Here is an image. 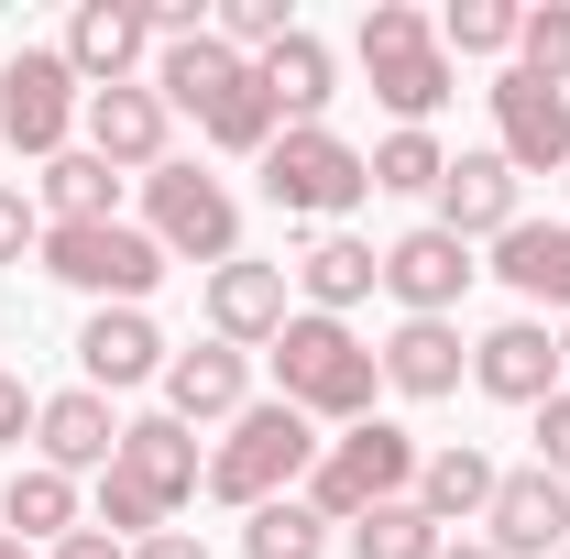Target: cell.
Wrapping results in <instances>:
<instances>
[{
    "label": "cell",
    "instance_id": "obj_1",
    "mask_svg": "<svg viewBox=\"0 0 570 559\" xmlns=\"http://www.w3.org/2000/svg\"><path fill=\"white\" fill-rule=\"evenodd\" d=\"M275 395L296 406V418H318V428H362L373 395H384V362H373V341H362L352 318L296 307V318L275 330Z\"/></svg>",
    "mask_w": 570,
    "mask_h": 559
},
{
    "label": "cell",
    "instance_id": "obj_2",
    "mask_svg": "<svg viewBox=\"0 0 570 559\" xmlns=\"http://www.w3.org/2000/svg\"><path fill=\"white\" fill-rule=\"evenodd\" d=\"M318 418H296L285 395H253L242 418L219 428V450H209V493L219 504H285V493H307V472H318Z\"/></svg>",
    "mask_w": 570,
    "mask_h": 559
},
{
    "label": "cell",
    "instance_id": "obj_3",
    "mask_svg": "<svg viewBox=\"0 0 570 559\" xmlns=\"http://www.w3.org/2000/svg\"><path fill=\"white\" fill-rule=\"evenodd\" d=\"M362 77H373V99L395 110V133H428L439 121V99H450V45H439V11H417V0H373L352 33Z\"/></svg>",
    "mask_w": 570,
    "mask_h": 559
},
{
    "label": "cell",
    "instance_id": "obj_4",
    "mask_svg": "<svg viewBox=\"0 0 570 559\" xmlns=\"http://www.w3.org/2000/svg\"><path fill=\"white\" fill-rule=\"evenodd\" d=\"M417 428H395V418H362L341 428L330 450H318V472H307V504L330 516V527H352V516H373V504H406L417 493Z\"/></svg>",
    "mask_w": 570,
    "mask_h": 559
},
{
    "label": "cell",
    "instance_id": "obj_5",
    "mask_svg": "<svg viewBox=\"0 0 570 559\" xmlns=\"http://www.w3.org/2000/svg\"><path fill=\"white\" fill-rule=\"evenodd\" d=\"M264 198H275L285 219H307V231H341V219L373 198V165H362V143H341L330 121H296V133H275V154H264Z\"/></svg>",
    "mask_w": 570,
    "mask_h": 559
},
{
    "label": "cell",
    "instance_id": "obj_6",
    "mask_svg": "<svg viewBox=\"0 0 570 559\" xmlns=\"http://www.w3.org/2000/svg\"><path fill=\"white\" fill-rule=\"evenodd\" d=\"M142 231L165 242V264H242V198L219 187L209 165H187V154H165L154 176H142Z\"/></svg>",
    "mask_w": 570,
    "mask_h": 559
},
{
    "label": "cell",
    "instance_id": "obj_7",
    "mask_svg": "<svg viewBox=\"0 0 570 559\" xmlns=\"http://www.w3.org/2000/svg\"><path fill=\"white\" fill-rule=\"evenodd\" d=\"M33 264L56 285H77L88 307H142V296L165 285V242H154L142 219H77V231H45Z\"/></svg>",
    "mask_w": 570,
    "mask_h": 559
},
{
    "label": "cell",
    "instance_id": "obj_8",
    "mask_svg": "<svg viewBox=\"0 0 570 559\" xmlns=\"http://www.w3.org/2000/svg\"><path fill=\"white\" fill-rule=\"evenodd\" d=\"M77 110H88V88L56 45H11L0 56V154H33V165H56L77 143Z\"/></svg>",
    "mask_w": 570,
    "mask_h": 559
},
{
    "label": "cell",
    "instance_id": "obj_9",
    "mask_svg": "<svg viewBox=\"0 0 570 559\" xmlns=\"http://www.w3.org/2000/svg\"><path fill=\"white\" fill-rule=\"evenodd\" d=\"M483 99H494V154L515 176H570V88H549L527 67H494Z\"/></svg>",
    "mask_w": 570,
    "mask_h": 559
},
{
    "label": "cell",
    "instance_id": "obj_10",
    "mask_svg": "<svg viewBox=\"0 0 570 559\" xmlns=\"http://www.w3.org/2000/svg\"><path fill=\"white\" fill-rule=\"evenodd\" d=\"M472 242H450L439 219H417V231H395L384 242V296L406 307V318H461V296H472Z\"/></svg>",
    "mask_w": 570,
    "mask_h": 559
},
{
    "label": "cell",
    "instance_id": "obj_11",
    "mask_svg": "<svg viewBox=\"0 0 570 559\" xmlns=\"http://www.w3.org/2000/svg\"><path fill=\"white\" fill-rule=\"evenodd\" d=\"M56 56L77 67V88H132L154 67V11L142 0H77L67 33H56Z\"/></svg>",
    "mask_w": 570,
    "mask_h": 559
},
{
    "label": "cell",
    "instance_id": "obj_12",
    "mask_svg": "<svg viewBox=\"0 0 570 559\" xmlns=\"http://www.w3.org/2000/svg\"><path fill=\"white\" fill-rule=\"evenodd\" d=\"M77 133H88V154H99L110 176H154L165 143H176V110L154 99V77H132V88H88Z\"/></svg>",
    "mask_w": 570,
    "mask_h": 559
},
{
    "label": "cell",
    "instance_id": "obj_13",
    "mask_svg": "<svg viewBox=\"0 0 570 559\" xmlns=\"http://www.w3.org/2000/svg\"><path fill=\"white\" fill-rule=\"evenodd\" d=\"M132 493H154L165 516H187L198 493H209V450H198V428H176L165 406L154 418H121V461H110Z\"/></svg>",
    "mask_w": 570,
    "mask_h": 559
},
{
    "label": "cell",
    "instance_id": "obj_14",
    "mask_svg": "<svg viewBox=\"0 0 570 559\" xmlns=\"http://www.w3.org/2000/svg\"><path fill=\"white\" fill-rule=\"evenodd\" d=\"M384 395H406V406H439V395H461V373H472V341H461V318H395L384 341Z\"/></svg>",
    "mask_w": 570,
    "mask_h": 559
},
{
    "label": "cell",
    "instance_id": "obj_15",
    "mask_svg": "<svg viewBox=\"0 0 570 559\" xmlns=\"http://www.w3.org/2000/svg\"><path fill=\"white\" fill-rule=\"evenodd\" d=\"M296 318V275L285 264H219L209 275V341H230V351H275V330Z\"/></svg>",
    "mask_w": 570,
    "mask_h": 559
},
{
    "label": "cell",
    "instance_id": "obj_16",
    "mask_svg": "<svg viewBox=\"0 0 570 559\" xmlns=\"http://www.w3.org/2000/svg\"><path fill=\"white\" fill-rule=\"evenodd\" d=\"M472 384L494 395V406H549L560 395V330L549 318H504L472 341Z\"/></svg>",
    "mask_w": 570,
    "mask_h": 559
},
{
    "label": "cell",
    "instance_id": "obj_17",
    "mask_svg": "<svg viewBox=\"0 0 570 559\" xmlns=\"http://www.w3.org/2000/svg\"><path fill=\"white\" fill-rule=\"evenodd\" d=\"M253 406V351L198 341V351H165V418L176 428H230Z\"/></svg>",
    "mask_w": 570,
    "mask_h": 559
},
{
    "label": "cell",
    "instance_id": "obj_18",
    "mask_svg": "<svg viewBox=\"0 0 570 559\" xmlns=\"http://www.w3.org/2000/svg\"><path fill=\"white\" fill-rule=\"evenodd\" d=\"M515 187H527V176H515V165H504L494 143H472V154H450V176H439V231H450V242H504V231H515Z\"/></svg>",
    "mask_w": 570,
    "mask_h": 559
},
{
    "label": "cell",
    "instance_id": "obj_19",
    "mask_svg": "<svg viewBox=\"0 0 570 559\" xmlns=\"http://www.w3.org/2000/svg\"><path fill=\"white\" fill-rule=\"evenodd\" d=\"M33 461L45 472H110L121 461V406L99 395V384H67V395H45V418H33Z\"/></svg>",
    "mask_w": 570,
    "mask_h": 559
},
{
    "label": "cell",
    "instance_id": "obj_20",
    "mask_svg": "<svg viewBox=\"0 0 570 559\" xmlns=\"http://www.w3.org/2000/svg\"><path fill=\"white\" fill-rule=\"evenodd\" d=\"M483 538H494L504 559H560V549H570V483H549L538 461H527V472H504L494 504H483Z\"/></svg>",
    "mask_w": 570,
    "mask_h": 559
},
{
    "label": "cell",
    "instance_id": "obj_21",
    "mask_svg": "<svg viewBox=\"0 0 570 559\" xmlns=\"http://www.w3.org/2000/svg\"><path fill=\"white\" fill-rule=\"evenodd\" d=\"M77 373H88L99 395L165 384V330H154L142 307H88V330H77Z\"/></svg>",
    "mask_w": 570,
    "mask_h": 559
},
{
    "label": "cell",
    "instance_id": "obj_22",
    "mask_svg": "<svg viewBox=\"0 0 570 559\" xmlns=\"http://www.w3.org/2000/svg\"><path fill=\"white\" fill-rule=\"evenodd\" d=\"M483 275H504L527 307H549V318L570 330V219H515V231L494 242Z\"/></svg>",
    "mask_w": 570,
    "mask_h": 559
},
{
    "label": "cell",
    "instance_id": "obj_23",
    "mask_svg": "<svg viewBox=\"0 0 570 559\" xmlns=\"http://www.w3.org/2000/svg\"><path fill=\"white\" fill-rule=\"evenodd\" d=\"M494 483H504V461L483 450V439H439V450L417 461V504H428V527H483Z\"/></svg>",
    "mask_w": 570,
    "mask_h": 559
},
{
    "label": "cell",
    "instance_id": "obj_24",
    "mask_svg": "<svg viewBox=\"0 0 570 559\" xmlns=\"http://www.w3.org/2000/svg\"><path fill=\"white\" fill-rule=\"evenodd\" d=\"M253 77H264V99H275V121L296 133V121H330V99H341V56L296 22L275 56H253Z\"/></svg>",
    "mask_w": 570,
    "mask_h": 559
},
{
    "label": "cell",
    "instance_id": "obj_25",
    "mask_svg": "<svg viewBox=\"0 0 570 559\" xmlns=\"http://www.w3.org/2000/svg\"><path fill=\"white\" fill-rule=\"evenodd\" d=\"M285 275H296V296H307L318 318H352L362 296L384 285V253H373L362 231H318V242H307V253H296Z\"/></svg>",
    "mask_w": 570,
    "mask_h": 559
},
{
    "label": "cell",
    "instance_id": "obj_26",
    "mask_svg": "<svg viewBox=\"0 0 570 559\" xmlns=\"http://www.w3.org/2000/svg\"><path fill=\"white\" fill-rule=\"evenodd\" d=\"M88 527V504H77L67 472H45V461H11V483H0V538H22V549H56Z\"/></svg>",
    "mask_w": 570,
    "mask_h": 559
},
{
    "label": "cell",
    "instance_id": "obj_27",
    "mask_svg": "<svg viewBox=\"0 0 570 559\" xmlns=\"http://www.w3.org/2000/svg\"><path fill=\"white\" fill-rule=\"evenodd\" d=\"M33 209H45V231H77V219H121V176H110L88 143H67V154L33 176Z\"/></svg>",
    "mask_w": 570,
    "mask_h": 559
},
{
    "label": "cell",
    "instance_id": "obj_28",
    "mask_svg": "<svg viewBox=\"0 0 570 559\" xmlns=\"http://www.w3.org/2000/svg\"><path fill=\"white\" fill-rule=\"evenodd\" d=\"M341 538H352V559H439V549H450V527H428L417 493H406V504H373V516H352Z\"/></svg>",
    "mask_w": 570,
    "mask_h": 559
},
{
    "label": "cell",
    "instance_id": "obj_29",
    "mask_svg": "<svg viewBox=\"0 0 570 559\" xmlns=\"http://www.w3.org/2000/svg\"><path fill=\"white\" fill-rule=\"evenodd\" d=\"M330 549V516L307 504V493H285V504H253L242 516V559H318Z\"/></svg>",
    "mask_w": 570,
    "mask_h": 559
},
{
    "label": "cell",
    "instance_id": "obj_30",
    "mask_svg": "<svg viewBox=\"0 0 570 559\" xmlns=\"http://www.w3.org/2000/svg\"><path fill=\"white\" fill-rule=\"evenodd\" d=\"M362 165H373V198H439V176H450L439 133H384Z\"/></svg>",
    "mask_w": 570,
    "mask_h": 559
},
{
    "label": "cell",
    "instance_id": "obj_31",
    "mask_svg": "<svg viewBox=\"0 0 570 559\" xmlns=\"http://www.w3.org/2000/svg\"><path fill=\"white\" fill-rule=\"evenodd\" d=\"M515 22H527V0H450L439 11V45H450V67L461 56H504L515 67Z\"/></svg>",
    "mask_w": 570,
    "mask_h": 559
},
{
    "label": "cell",
    "instance_id": "obj_32",
    "mask_svg": "<svg viewBox=\"0 0 570 559\" xmlns=\"http://www.w3.org/2000/svg\"><path fill=\"white\" fill-rule=\"evenodd\" d=\"M515 67L570 88V0H527V22H515Z\"/></svg>",
    "mask_w": 570,
    "mask_h": 559
},
{
    "label": "cell",
    "instance_id": "obj_33",
    "mask_svg": "<svg viewBox=\"0 0 570 559\" xmlns=\"http://www.w3.org/2000/svg\"><path fill=\"white\" fill-rule=\"evenodd\" d=\"M285 33H296L285 0H219V45H230V56H275Z\"/></svg>",
    "mask_w": 570,
    "mask_h": 559
},
{
    "label": "cell",
    "instance_id": "obj_34",
    "mask_svg": "<svg viewBox=\"0 0 570 559\" xmlns=\"http://www.w3.org/2000/svg\"><path fill=\"white\" fill-rule=\"evenodd\" d=\"M22 253H45V209H33V187H0V264H22Z\"/></svg>",
    "mask_w": 570,
    "mask_h": 559
},
{
    "label": "cell",
    "instance_id": "obj_35",
    "mask_svg": "<svg viewBox=\"0 0 570 559\" xmlns=\"http://www.w3.org/2000/svg\"><path fill=\"white\" fill-rule=\"evenodd\" d=\"M527 418H538V472H549V483H570V384L549 395V406H527Z\"/></svg>",
    "mask_w": 570,
    "mask_h": 559
},
{
    "label": "cell",
    "instance_id": "obj_36",
    "mask_svg": "<svg viewBox=\"0 0 570 559\" xmlns=\"http://www.w3.org/2000/svg\"><path fill=\"white\" fill-rule=\"evenodd\" d=\"M33 418H45V395H33L22 373H0V450H22V439H33Z\"/></svg>",
    "mask_w": 570,
    "mask_h": 559
},
{
    "label": "cell",
    "instance_id": "obj_37",
    "mask_svg": "<svg viewBox=\"0 0 570 559\" xmlns=\"http://www.w3.org/2000/svg\"><path fill=\"white\" fill-rule=\"evenodd\" d=\"M45 559H132V549H121L110 527H77V538H56V549H45Z\"/></svg>",
    "mask_w": 570,
    "mask_h": 559
},
{
    "label": "cell",
    "instance_id": "obj_38",
    "mask_svg": "<svg viewBox=\"0 0 570 559\" xmlns=\"http://www.w3.org/2000/svg\"><path fill=\"white\" fill-rule=\"evenodd\" d=\"M132 559H209V549H198V527H165V538H142Z\"/></svg>",
    "mask_w": 570,
    "mask_h": 559
},
{
    "label": "cell",
    "instance_id": "obj_39",
    "mask_svg": "<svg viewBox=\"0 0 570 559\" xmlns=\"http://www.w3.org/2000/svg\"><path fill=\"white\" fill-rule=\"evenodd\" d=\"M439 559H504V549H494V538H450Z\"/></svg>",
    "mask_w": 570,
    "mask_h": 559
},
{
    "label": "cell",
    "instance_id": "obj_40",
    "mask_svg": "<svg viewBox=\"0 0 570 559\" xmlns=\"http://www.w3.org/2000/svg\"><path fill=\"white\" fill-rule=\"evenodd\" d=\"M0 559H33V549H22V538H0Z\"/></svg>",
    "mask_w": 570,
    "mask_h": 559
},
{
    "label": "cell",
    "instance_id": "obj_41",
    "mask_svg": "<svg viewBox=\"0 0 570 559\" xmlns=\"http://www.w3.org/2000/svg\"><path fill=\"white\" fill-rule=\"evenodd\" d=\"M560 384H570V330H560Z\"/></svg>",
    "mask_w": 570,
    "mask_h": 559
},
{
    "label": "cell",
    "instance_id": "obj_42",
    "mask_svg": "<svg viewBox=\"0 0 570 559\" xmlns=\"http://www.w3.org/2000/svg\"><path fill=\"white\" fill-rule=\"evenodd\" d=\"M560 187H570V176H560Z\"/></svg>",
    "mask_w": 570,
    "mask_h": 559
},
{
    "label": "cell",
    "instance_id": "obj_43",
    "mask_svg": "<svg viewBox=\"0 0 570 559\" xmlns=\"http://www.w3.org/2000/svg\"><path fill=\"white\" fill-rule=\"evenodd\" d=\"M560 559H570V549H560Z\"/></svg>",
    "mask_w": 570,
    "mask_h": 559
}]
</instances>
